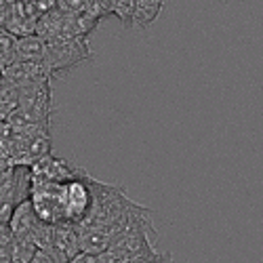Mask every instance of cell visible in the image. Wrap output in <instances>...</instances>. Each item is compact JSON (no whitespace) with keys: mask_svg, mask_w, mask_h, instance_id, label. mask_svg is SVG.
Masks as SVG:
<instances>
[{"mask_svg":"<svg viewBox=\"0 0 263 263\" xmlns=\"http://www.w3.org/2000/svg\"><path fill=\"white\" fill-rule=\"evenodd\" d=\"M17 45L19 36L0 32V74H5L9 68H13L17 61Z\"/></svg>","mask_w":263,"mask_h":263,"instance_id":"5b68a950","label":"cell"},{"mask_svg":"<svg viewBox=\"0 0 263 263\" xmlns=\"http://www.w3.org/2000/svg\"><path fill=\"white\" fill-rule=\"evenodd\" d=\"M63 200H65V211H68V223L80 226L86 221V217L91 215L95 194H93V177L91 175H78L76 179L68 181L63 185Z\"/></svg>","mask_w":263,"mask_h":263,"instance_id":"3957f363","label":"cell"},{"mask_svg":"<svg viewBox=\"0 0 263 263\" xmlns=\"http://www.w3.org/2000/svg\"><path fill=\"white\" fill-rule=\"evenodd\" d=\"M32 263H70V261H65L57 251L53 249H38Z\"/></svg>","mask_w":263,"mask_h":263,"instance_id":"52a82bcc","label":"cell"},{"mask_svg":"<svg viewBox=\"0 0 263 263\" xmlns=\"http://www.w3.org/2000/svg\"><path fill=\"white\" fill-rule=\"evenodd\" d=\"M89 45L84 36H57L45 40V72L53 78L63 70L74 68L76 63L89 59Z\"/></svg>","mask_w":263,"mask_h":263,"instance_id":"7a4b0ae2","label":"cell"},{"mask_svg":"<svg viewBox=\"0 0 263 263\" xmlns=\"http://www.w3.org/2000/svg\"><path fill=\"white\" fill-rule=\"evenodd\" d=\"M51 154V128L28 122L17 114L0 122V156L11 166L32 168Z\"/></svg>","mask_w":263,"mask_h":263,"instance_id":"6da1fadb","label":"cell"},{"mask_svg":"<svg viewBox=\"0 0 263 263\" xmlns=\"http://www.w3.org/2000/svg\"><path fill=\"white\" fill-rule=\"evenodd\" d=\"M0 3H3V0H0Z\"/></svg>","mask_w":263,"mask_h":263,"instance_id":"ba28073f","label":"cell"},{"mask_svg":"<svg viewBox=\"0 0 263 263\" xmlns=\"http://www.w3.org/2000/svg\"><path fill=\"white\" fill-rule=\"evenodd\" d=\"M17 112V89L0 76V122H7Z\"/></svg>","mask_w":263,"mask_h":263,"instance_id":"8992f818","label":"cell"},{"mask_svg":"<svg viewBox=\"0 0 263 263\" xmlns=\"http://www.w3.org/2000/svg\"><path fill=\"white\" fill-rule=\"evenodd\" d=\"M53 251H57L65 261L72 263L82 253L78 228L72 226V223L55 226V232H53Z\"/></svg>","mask_w":263,"mask_h":263,"instance_id":"277c9868","label":"cell"}]
</instances>
